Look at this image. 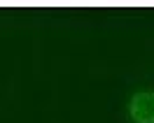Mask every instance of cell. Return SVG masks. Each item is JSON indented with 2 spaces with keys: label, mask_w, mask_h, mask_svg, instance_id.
Listing matches in <instances>:
<instances>
[{
  "label": "cell",
  "mask_w": 154,
  "mask_h": 123,
  "mask_svg": "<svg viewBox=\"0 0 154 123\" xmlns=\"http://www.w3.org/2000/svg\"><path fill=\"white\" fill-rule=\"evenodd\" d=\"M131 119L135 123H154V93L140 91L131 98Z\"/></svg>",
  "instance_id": "cell-1"
}]
</instances>
